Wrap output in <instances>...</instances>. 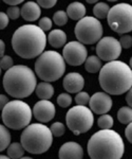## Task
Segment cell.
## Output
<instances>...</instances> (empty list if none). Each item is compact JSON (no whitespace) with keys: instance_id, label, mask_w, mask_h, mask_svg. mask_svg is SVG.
<instances>
[{"instance_id":"obj_42","label":"cell","mask_w":132,"mask_h":159,"mask_svg":"<svg viewBox=\"0 0 132 159\" xmlns=\"http://www.w3.org/2000/svg\"><path fill=\"white\" fill-rule=\"evenodd\" d=\"M0 159H11V158L7 157V156H4V155H0Z\"/></svg>"},{"instance_id":"obj_2","label":"cell","mask_w":132,"mask_h":159,"mask_svg":"<svg viewBox=\"0 0 132 159\" xmlns=\"http://www.w3.org/2000/svg\"><path fill=\"white\" fill-rule=\"evenodd\" d=\"M98 81L106 93L120 96L131 89L132 70L124 61H109L100 70Z\"/></svg>"},{"instance_id":"obj_35","label":"cell","mask_w":132,"mask_h":159,"mask_svg":"<svg viewBox=\"0 0 132 159\" xmlns=\"http://www.w3.org/2000/svg\"><path fill=\"white\" fill-rule=\"evenodd\" d=\"M56 0H38L36 3L39 6V7H44V9H51L56 4Z\"/></svg>"},{"instance_id":"obj_29","label":"cell","mask_w":132,"mask_h":159,"mask_svg":"<svg viewBox=\"0 0 132 159\" xmlns=\"http://www.w3.org/2000/svg\"><path fill=\"white\" fill-rule=\"evenodd\" d=\"M72 103V98L69 93H60L57 97V104L60 107H69Z\"/></svg>"},{"instance_id":"obj_28","label":"cell","mask_w":132,"mask_h":159,"mask_svg":"<svg viewBox=\"0 0 132 159\" xmlns=\"http://www.w3.org/2000/svg\"><path fill=\"white\" fill-rule=\"evenodd\" d=\"M53 20H54V24L59 25V27H62L68 22V16L67 13L63 11H57L55 12L54 16H53Z\"/></svg>"},{"instance_id":"obj_1","label":"cell","mask_w":132,"mask_h":159,"mask_svg":"<svg viewBox=\"0 0 132 159\" xmlns=\"http://www.w3.org/2000/svg\"><path fill=\"white\" fill-rule=\"evenodd\" d=\"M47 46V36L44 31L35 25H24L14 32L12 47L15 53L25 60H32L41 54Z\"/></svg>"},{"instance_id":"obj_27","label":"cell","mask_w":132,"mask_h":159,"mask_svg":"<svg viewBox=\"0 0 132 159\" xmlns=\"http://www.w3.org/2000/svg\"><path fill=\"white\" fill-rule=\"evenodd\" d=\"M50 132L54 137H62L66 132V127L62 122H54L51 125Z\"/></svg>"},{"instance_id":"obj_39","label":"cell","mask_w":132,"mask_h":159,"mask_svg":"<svg viewBox=\"0 0 132 159\" xmlns=\"http://www.w3.org/2000/svg\"><path fill=\"white\" fill-rule=\"evenodd\" d=\"M22 2H23L22 0H4V3H6L10 7H16Z\"/></svg>"},{"instance_id":"obj_16","label":"cell","mask_w":132,"mask_h":159,"mask_svg":"<svg viewBox=\"0 0 132 159\" xmlns=\"http://www.w3.org/2000/svg\"><path fill=\"white\" fill-rule=\"evenodd\" d=\"M58 157L59 159H83V150L79 143L69 141L60 147Z\"/></svg>"},{"instance_id":"obj_37","label":"cell","mask_w":132,"mask_h":159,"mask_svg":"<svg viewBox=\"0 0 132 159\" xmlns=\"http://www.w3.org/2000/svg\"><path fill=\"white\" fill-rule=\"evenodd\" d=\"M125 136L129 142H132V123H129L125 129Z\"/></svg>"},{"instance_id":"obj_26","label":"cell","mask_w":132,"mask_h":159,"mask_svg":"<svg viewBox=\"0 0 132 159\" xmlns=\"http://www.w3.org/2000/svg\"><path fill=\"white\" fill-rule=\"evenodd\" d=\"M97 124L101 129H111V127H112L114 124V120L112 116H110V115H108V114H105V115H101V116L98 118Z\"/></svg>"},{"instance_id":"obj_22","label":"cell","mask_w":132,"mask_h":159,"mask_svg":"<svg viewBox=\"0 0 132 159\" xmlns=\"http://www.w3.org/2000/svg\"><path fill=\"white\" fill-rule=\"evenodd\" d=\"M7 157L11 159H19L23 157L24 155V148H22L21 143L19 142H13L7 147Z\"/></svg>"},{"instance_id":"obj_6","label":"cell","mask_w":132,"mask_h":159,"mask_svg":"<svg viewBox=\"0 0 132 159\" xmlns=\"http://www.w3.org/2000/svg\"><path fill=\"white\" fill-rule=\"evenodd\" d=\"M65 71V60L56 51H44L35 61V72L37 76L47 83L59 80Z\"/></svg>"},{"instance_id":"obj_43","label":"cell","mask_w":132,"mask_h":159,"mask_svg":"<svg viewBox=\"0 0 132 159\" xmlns=\"http://www.w3.org/2000/svg\"><path fill=\"white\" fill-rule=\"evenodd\" d=\"M88 3H95L96 4V0H88Z\"/></svg>"},{"instance_id":"obj_13","label":"cell","mask_w":132,"mask_h":159,"mask_svg":"<svg viewBox=\"0 0 132 159\" xmlns=\"http://www.w3.org/2000/svg\"><path fill=\"white\" fill-rule=\"evenodd\" d=\"M112 104L113 102L111 97L103 91L96 92L92 97H90L89 100L90 110L97 115H105L109 112L112 107Z\"/></svg>"},{"instance_id":"obj_5","label":"cell","mask_w":132,"mask_h":159,"mask_svg":"<svg viewBox=\"0 0 132 159\" xmlns=\"http://www.w3.org/2000/svg\"><path fill=\"white\" fill-rule=\"evenodd\" d=\"M20 140L24 151L38 155L45 153L51 148L53 136L47 125L42 123H33L24 129Z\"/></svg>"},{"instance_id":"obj_9","label":"cell","mask_w":132,"mask_h":159,"mask_svg":"<svg viewBox=\"0 0 132 159\" xmlns=\"http://www.w3.org/2000/svg\"><path fill=\"white\" fill-rule=\"evenodd\" d=\"M108 25L114 32L126 34L132 31V7L128 3H117L110 7L107 15Z\"/></svg>"},{"instance_id":"obj_18","label":"cell","mask_w":132,"mask_h":159,"mask_svg":"<svg viewBox=\"0 0 132 159\" xmlns=\"http://www.w3.org/2000/svg\"><path fill=\"white\" fill-rule=\"evenodd\" d=\"M66 13H67L68 18L70 17L72 20H80L86 16V7L82 2H72L68 6Z\"/></svg>"},{"instance_id":"obj_30","label":"cell","mask_w":132,"mask_h":159,"mask_svg":"<svg viewBox=\"0 0 132 159\" xmlns=\"http://www.w3.org/2000/svg\"><path fill=\"white\" fill-rule=\"evenodd\" d=\"M89 100H90V96L88 94V92L85 91H80L78 93H76L75 97V102L77 105L80 106H86L89 103Z\"/></svg>"},{"instance_id":"obj_36","label":"cell","mask_w":132,"mask_h":159,"mask_svg":"<svg viewBox=\"0 0 132 159\" xmlns=\"http://www.w3.org/2000/svg\"><path fill=\"white\" fill-rule=\"evenodd\" d=\"M9 17L6 16V13L3 12H0V30H3L6 29L9 25Z\"/></svg>"},{"instance_id":"obj_19","label":"cell","mask_w":132,"mask_h":159,"mask_svg":"<svg viewBox=\"0 0 132 159\" xmlns=\"http://www.w3.org/2000/svg\"><path fill=\"white\" fill-rule=\"evenodd\" d=\"M47 42H49L52 47L60 48L65 46L66 43H67V34L62 30L55 29L50 32L49 36L47 38Z\"/></svg>"},{"instance_id":"obj_10","label":"cell","mask_w":132,"mask_h":159,"mask_svg":"<svg viewBox=\"0 0 132 159\" xmlns=\"http://www.w3.org/2000/svg\"><path fill=\"white\" fill-rule=\"evenodd\" d=\"M75 36L83 45H93L98 43L103 36V25L100 21L92 16H85L75 25Z\"/></svg>"},{"instance_id":"obj_17","label":"cell","mask_w":132,"mask_h":159,"mask_svg":"<svg viewBox=\"0 0 132 159\" xmlns=\"http://www.w3.org/2000/svg\"><path fill=\"white\" fill-rule=\"evenodd\" d=\"M20 15L27 21H35L41 15V10L36 2L28 1L24 2L20 9Z\"/></svg>"},{"instance_id":"obj_25","label":"cell","mask_w":132,"mask_h":159,"mask_svg":"<svg viewBox=\"0 0 132 159\" xmlns=\"http://www.w3.org/2000/svg\"><path fill=\"white\" fill-rule=\"evenodd\" d=\"M117 119L121 124H129L132 121V109L129 106L121 107L117 111Z\"/></svg>"},{"instance_id":"obj_12","label":"cell","mask_w":132,"mask_h":159,"mask_svg":"<svg viewBox=\"0 0 132 159\" xmlns=\"http://www.w3.org/2000/svg\"><path fill=\"white\" fill-rule=\"evenodd\" d=\"M88 56V51L85 45L78 42H70L65 46L62 51V57L65 63L71 66H80L85 63Z\"/></svg>"},{"instance_id":"obj_41","label":"cell","mask_w":132,"mask_h":159,"mask_svg":"<svg viewBox=\"0 0 132 159\" xmlns=\"http://www.w3.org/2000/svg\"><path fill=\"white\" fill-rule=\"evenodd\" d=\"M4 51H6V43L2 39H0V57L4 55Z\"/></svg>"},{"instance_id":"obj_7","label":"cell","mask_w":132,"mask_h":159,"mask_svg":"<svg viewBox=\"0 0 132 159\" xmlns=\"http://www.w3.org/2000/svg\"><path fill=\"white\" fill-rule=\"evenodd\" d=\"M33 114L30 105L21 100L9 101L2 109V121L6 127L14 130L25 129L31 123Z\"/></svg>"},{"instance_id":"obj_3","label":"cell","mask_w":132,"mask_h":159,"mask_svg":"<svg viewBox=\"0 0 132 159\" xmlns=\"http://www.w3.org/2000/svg\"><path fill=\"white\" fill-rule=\"evenodd\" d=\"M87 151L91 159H121L125 153V144L117 132L100 129L89 139Z\"/></svg>"},{"instance_id":"obj_34","label":"cell","mask_w":132,"mask_h":159,"mask_svg":"<svg viewBox=\"0 0 132 159\" xmlns=\"http://www.w3.org/2000/svg\"><path fill=\"white\" fill-rule=\"evenodd\" d=\"M118 42H120L121 47H123L124 49H129L132 46V37L131 35H124Z\"/></svg>"},{"instance_id":"obj_4","label":"cell","mask_w":132,"mask_h":159,"mask_svg":"<svg viewBox=\"0 0 132 159\" xmlns=\"http://www.w3.org/2000/svg\"><path fill=\"white\" fill-rule=\"evenodd\" d=\"M2 84L6 93L13 98H28L36 88V74L28 66H13L6 70Z\"/></svg>"},{"instance_id":"obj_32","label":"cell","mask_w":132,"mask_h":159,"mask_svg":"<svg viewBox=\"0 0 132 159\" xmlns=\"http://www.w3.org/2000/svg\"><path fill=\"white\" fill-rule=\"evenodd\" d=\"M52 20H51L49 17H44L39 20V25H38V28H39L41 31H44L45 33V31H49L52 29Z\"/></svg>"},{"instance_id":"obj_11","label":"cell","mask_w":132,"mask_h":159,"mask_svg":"<svg viewBox=\"0 0 132 159\" xmlns=\"http://www.w3.org/2000/svg\"><path fill=\"white\" fill-rule=\"evenodd\" d=\"M121 53V47L116 38L112 36H106L98 40L96 45V54L100 61H116Z\"/></svg>"},{"instance_id":"obj_44","label":"cell","mask_w":132,"mask_h":159,"mask_svg":"<svg viewBox=\"0 0 132 159\" xmlns=\"http://www.w3.org/2000/svg\"><path fill=\"white\" fill-rule=\"evenodd\" d=\"M19 159H33L31 157H21V158H19Z\"/></svg>"},{"instance_id":"obj_40","label":"cell","mask_w":132,"mask_h":159,"mask_svg":"<svg viewBox=\"0 0 132 159\" xmlns=\"http://www.w3.org/2000/svg\"><path fill=\"white\" fill-rule=\"evenodd\" d=\"M126 102L127 104H128L129 107L132 106V90L130 89V90L127 91V96H126Z\"/></svg>"},{"instance_id":"obj_23","label":"cell","mask_w":132,"mask_h":159,"mask_svg":"<svg viewBox=\"0 0 132 159\" xmlns=\"http://www.w3.org/2000/svg\"><path fill=\"white\" fill-rule=\"evenodd\" d=\"M110 10V7L105 2H97L93 7V14L96 19H105L107 18V15Z\"/></svg>"},{"instance_id":"obj_15","label":"cell","mask_w":132,"mask_h":159,"mask_svg":"<svg viewBox=\"0 0 132 159\" xmlns=\"http://www.w3.org/2000/svg\"><path fill=\"white\" fill-rule=\"evenodd\" d=\"M62 84L68 93H78L85 86V79L78 72H70L63 78Z\"/></svg>"},{"instance_id":"obj_45","label":"cell","mask_w":132,"mask_h":159,"mask_svg":"<svg viewBox=\"0 0 132 159\" xmlns=\"http://www.w3.org/2000/svg\"><path fill=\"white\" fill-rule=\"evenodd\" d=\"M0 75H1V68H0Z\"/></svg>"},{"instance_id":"obj_33","label":"cell","mask_w":132,"mask_h":159,"mask_svg":"<svg viewBox=\"0 0 132 159\" xmlns=\"http://www.w3.org/2000/svg\"><path fill=\"white\" fill-rule=\"evenodd\" d=\"M6 16L9 17V19L15 20L17 18H19L20 16V9L18 7H10L6 11Z\"/></svg>"},{"instance_id":"obj_14","label":"cell","mask_w":132,"mask_h":159,"mask_svg":"<svg viewBox=\"0 0 132 159\" xmlns=\"http://www.w3.org/2000/svg\"><path fill=\"white\" fill-rule=\"evenodd\" d=\"M32 114L34 115L37 121L40 123H47L55 117L56 109H55L54 104L49 100H40L34 105Z\"/></svg>"},{"instance_id":"obj_38","label":"cell","mask_w":132,"mask_h":159,"mask_svg":"<svg viewBox=\"0 0 132 159\" xmlns=\"http://www.w3.org/2000/svg\"><path fill=\"white\" fill-rule=\"evenodd\" d=\"M9 102V98L4 94H0V110L3 109V107L6 106Z\"/></svg>"},{"instance_id":"obj_20","label":"cell","mask_w":132,"mask_h":159,"mask_svg":"<svg viewBox=\"0 0 132 159\" xmlns=\"http://www.w3.org/2000/svg\"><path fill=\"white\" fill-rule=\"evenodd\" d=\"M54 87L52 84L47 83V82H41V83L37 84L36 88H35V92L40 100L51 99L54 94Z\"/></svg>"},{"instance_id":"obj_31","label":"cell","mask_w":132,"mask_h":159,"mask_svg":"<svg viewBox=\"0 0 132 159\" xmlns=\"http://www.w3.org/2000/svg\"><path fill=\"white\" fill-rule=\"evenodd\" d=\"M13 64H14V61H13V58L10 55H3L0 58V68H1V70L2 69L3 70H9L10 68H12L14 66Z\"/></svg>"},{"instance_id":"obj_21","label":"cell","mask_w":132,"mask_h":159,"mask_svg":"<svg viewBox=\"0 0 132 159\" xmlns=\"http://www.w3.org/2000/svg\"><path fill=\"white\" fill-rule=\"evenodd\" d=\"M103 65L101 61L96 55H91L86 58L85 61V69L90 73H96L100 70Z\"/></svg>"},{"instance_id":"obj_8","label":"cell","mask_w":132,"mask_h":159,"mask_svg":"<svg viewBox=\"0 0 132 159\" xmlns=\"http://www.w3.org/2000/svg\"><path fill=\"white\" fill-rule=\"evenodd\" d=\"M66 122L69 129L74 135L78 136L90 130L94 123L93 112L86 106L76 105L68 110Z\"/></svg>"},{"instance_id":"obj_24","label":"cell","mask_w":132,"mask_h":159,"mask_svg":"<svg viewBox=\"0 0 132 159\" xmlns=\"http://www.w3.org/2000/svg\"><path fill=\"white\" fill-rule=\"evenodd\" d=\"M11 142V134L4 125L0 124V152L6 150Z\"/></svg>"}]
</instances>
